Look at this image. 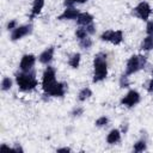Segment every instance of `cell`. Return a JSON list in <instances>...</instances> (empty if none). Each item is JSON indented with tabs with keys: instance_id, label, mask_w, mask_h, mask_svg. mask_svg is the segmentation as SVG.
Here are the masks:
<instances>
[{
	"instance_id": "obj_7",
	"label": "cell",
	"mask_w": 153,
	"mask_h": 153,
	"mask_svg": "<svg viewBox=\"0 0 153 153\" xmlns=\"http://www.w3.org/2000/svg\"><path fill=\"white\" fill-rule=\"evenodd\" d=\"M139 102H140V94H139L137 91H134V90L129 91V92L121 99V104H122V105H126V106H128V108H131V106L136 105Z\"/></svg>"
},
{
	"instance_id": "obj_34",
	"label": "cell",
	"mask_w": 153,
	"mask_h": 153,
	"mask_svg": "<svg viewBox=\"0 0 153 153\" xmlns=\"http://www.w3.org/2000/svg\"><path fill=\"white\" fill-rule=\"evenodd\" d=\"M152 75H153V72H152Z\"/></svg>"
},
{
	"instance_id": "obj_26",
	"label": "cell",
	"mask_w": 153,
	"mask_h": 153,
	"mask_svg": "<svg viewBox=\"0 0 153 153\" xmlns=\"http://www.w3.org/2000/svg\"><path fill=\"white\" fill-rule=\"evenodd\" d=\"M82 111H84V109H82V108H75V109L73 110L72 115H73V116H80V115L82 114Z\"/></svg>"
},
{
	"instance_id": "obj_29",
	"label": "cell",
	"mask_w": 153,
	"mask_h": 153,
	"mask_svg": "<svg viewBox=\"0 0 153 153\" xmlns=\"http://www.w3.org/2000/svg\"><path fill=\"white\" fill-rule=\"evenodd\" d=\"M75 2H76V0H65V6L66 7H72Z\"/></svg>"
},
{
	"instance_id": "obj_25",
	"label": "cell",
	"mask_w": 153,
	"mask_h": 153,
	"mask_svg": "<svg viewBox=\"0 0 153 153\" xmlns=\"http://www.w3.org/2000/svg\"><path fill=\"white\" fill-rule=\"evenodd\" d=\"M86 27V31H87V33H90V35H92V33H94L96 32V27H94V25L93 24H88L87 26H85Z\"/></svg>"
},
{
	"instance_id": "obj_2",
	"label": "cell",
	"mask_w": 153,
	"mask_h": 153,
	"mask_svg": "<svg viewBox=\"0 0 153 153\" xmlns=\"http://www.w3.org/2000/svg\"><path fill=\"white\" fill-rule=\"evenodd\" d=\"M108 75V63L106 55L98 54L93 60V82H99L104 80Z\"/></svg>"
},
{
	"instance_id": "obj_3",
	"label": "cell",
	"mask_w": 153,
	"mask_h": 153,
	"mask_svg": "<svg viewBox=\"0 0 153 153\" xmlns=\"http://www.w3.org/2000/svg\"><path fill=\"white\" fill-rule=\"evenodd\" d=\"M16 81L22 91H31L37 86V80L33 73L22 72L16 75Z\"/></svg>"
},
{
	"instance_id": "obj_9",
	"label": "cell",
	"mask_w": 153,
	"mask_h": 153,
	"mask_svg": "<svg viewBox=\"0 0 153 153\" xmlns=\"http://www.w3.org/2000/svg\"><path fill=\"white\" fill-rule=\"evenodd\" d=\"M35 61H36V57L35 55L32 54H25L22 60H20V63H19V68L22 72H30V69L33 67L35 65Z\"/></svg>"
},
{
	"instance_id": "obj_27",
	"label": "cell",
	"mask_w": 153,
	"mask_h": 153,
	"mask_svg": "<svg viewBox=\"0 0 153 153\" xmlns=\"http://www.w3.org/2000/svg\"><path fill=\"white\" fill-rule=\"evenodd\" d=\"M17 27V22L16 20H11L8 24H7V29L8 30H12V29H16Z\"/></svg>"
},
{
	"instance_id": "obj_8",
	"label": "cell",
	"mask_w": 153,
	"mask_h": 153,
	"mask_svg": "<svg viewBox=\"0 0 153 153\" xmlns=\"http://www.w3.org/2000/svg\"><path fill=\"white\" fill-rule=\"evenodd\" d=\"M32 30L31 25H22V26H17L16 29H13L12 33H11V39L12 41H18L20 38H23L24 36L29 35Z\"/></svg>"
},
{
	"instance_id": "obj_23",
	"label": "cell",
	"mask_w": 153,
	"mask_h": 153,
	"mask_svg": "<svg viewBox=\"0 0 153 153\" xmlns=\"http://www.w3.org/2000/svg\"><path fill=\"white\" fill-rule=\"evenodd\" d=\"M120 85H121V87H128L129 86V81H128V75L127 74H124V75L121 76Z\"/></svg>"
},
{
	"instance_id": "obj_11",
	"label": "cell",
	"mask_w": 153,
	"mask_h": 153,
	"mask_svg": "<svg viewBox=\"0 0 153 153\" xmlns=\"http://www.w3.org/2000/svg\"><path fill=\"white\" fill-rule=\"evenodd\" d=\"M53 56H54V48L50 47V48L45 49L43 53H41V55L38 56V60H39L41 63L48 65V63L53 60Z\"/></svg>"
},
{
	"instance_id": "obj_13",
	"label": "cell",
	"mask_w": 153,
	"mask_h": 153,
	"mask_svg": "<svg viewBox=\"0 0 153 153\" xmlns=\"http://www.w3.org/2000/svg\"><path fill=\"white\" fill-rule=\"evenodd\" d=\"M76 22H78L79 25H85V26H87L88 24H92V22H93V17H92L90 13L84 12V13H80V14L78 16Z\"/></svg>"
},
{
	"instance_id": "obj_21",
	"label": "cell",
	"mask_w": 153,
	"mask_h": 153,
	"mask_svg": "<svg viewBox=\"0 0 153 153\" xmlns=\"http://www.w3.org/2000/svg\"><path fill=\"white\" fill-rule=\"evenodd\" d=\"M87 31H86V27H78L76 29V31H75V36H76V38H79V39H82V38H85V37H87Z\"/></svg>"
},
{
	"instance_id": "obj_22",
	"label": "cell",
	"mask_w": 153,
	"mask_h": 153,
	"mask_svg": "<svg viewBox=\"0 0 153 153\" xmlns=\"http://www.w3.org/2000/svg\"><path fill=\"white\" fill-rule=\"evenodd\" d=\"M108 123H109V120H108V117H105V116H100V117L97 118L96 122H94V124H96L97 127H105Z\"/></svg>"
},
{
	"instance_id": "obj_33",
	"label": "cell",
	"mask_w": 153,
	"mask_h": 153,
	"mask_svg": "<svg viewBox=\"0 0 153 153\" xmlns=\"http://www.w3.org/2000/svg\"><path fill=\"white\" fill-rule=\"evenodd\" d=\"M87 0H76V2H79V4H84V2H86Z\"/></svg>"
},
{
	"instance_id": "obj_10",
	"label": "cell",
	"mask_w": 153,
	"mask_h": 153,
	"mask_svg": "<svg viewBox=\"0 0 153 153\" xmlns=\"http://www.w3.org/2000/svg\"><path fill=\"white\" fill-rule=\"evenodd\" d=\"M80 13H79V11L78 10H75V8H73V7H67L59 17H57V19H60V20H66V19H76L78 18V16H79Z\"/></svg>"
},
{
	"instance_id": "obj_5",
	"label": "cell",
	"mask_w": 153,
	"mask_h": 153,
	"mask_svg": "<svg viewBox=\"0 0 153 153\" xmlns=\"http://www.w3.org/2000/svg\"><path fill=\"white\" fill-rule=\"evenodd\" d=\"M100 39L102 41H106V42H110L115 45L122 43L123 41V33L122 31L120 30H116V31H112V30H108L105 32H103L100 35Z\"/></svg>"
},
{
	"instance_id": "obj_18",
	"label": "cell",
	"mask_w": 153,
	"mask_h": 153,
	"mask_svg": "<svg viewBox=\"0 0 153 153\" xmlns=\"http://www.w3.org/2000/svg\"><path fill=\"white\" fill-rule=\"evenodd\" d=\"M12 87V80L8 76H5L1 81V90L2 91H8Z\"/></svg>"
},
{
	"instance_id": "obj_31",
	"label": "cell",
	"mask_w": 153,
	"mask_h": 153,
	"mask_svg": "<svg viewBox=\"0 0 153 153\" xmlns=\"http://www.w3.org/2000/svg\"><path fill=\"white\" fill-rule=\"evenodd\" d=\"M12 149H14V151H17V152H23L24 149L20 147V145H18V143H16L13 147H12Z\"/></svg>"
},
{
	"instance_id": "obj_28",
	"label": "cell",
	"mask_w": 153,
	"mask_h": 153,
	"mask_svg": "<svg viewBox=\"0 0 153 153\" xmlns=\"http://www.w3.org/2000/svg\"><path fill=\"white\" fill-rule=\"evenodd\" d=\"M147 91L153 94V78L149 80V82H148V85H147Z\"/></svg>"
},
{
	"instance_id": "obj_30",
	"label": "cell",
	"mask_w": 153,
	"mask_h": 153,
	"mask_svg": "<svg viewBox=\"0 0 153 153\" xmlns=\"http://www.w3.org/2000/svg\"><path fill=\"white\" fill-rule=\"evenodd\" d=\"M72 149L69 148V147H62V148H57L56 149V152H59V153H61V152H71Z\"/></svg>"
},
{
	"instance_id": "obj_20",
	"label": "cell",
	"mask_w": 153,
	"mask_h": 153,
	"mask_svg": "<svg viewBox=\"0 0 153 153\" xmlns=\"http://www.w3.org/2000/svg\"><path fill=\"white\" fill-rule=\"evenodd\" d=\"M79 45H80L82 49H90V48H91V45H92V39H91V38H88V37H85V38L80 39Z\"/></svg>"
},
{
	"instance_id": "obj_6",
	"label": "cell",
	"mask_w": 153,
	"mask_h": 153,
	"mask_svg": "<svg viewBox=\"0 0 153 153\" xmlns=\"http://www.w3.org/2000/svg\"><path fill=\"white\" fill-rule=\"evenodd\" d=\"M136 17H139L140 19H142V20H147L148 18H149V16H151V13H152V8H151V6L147 4V2H145V1H141L135 8H134V12H133Z\"/></svg>"
},
{
	"instance_id": "obj_24",
	"label": "cell",
	"mask_w": 153,
	"mask_h": 153,
	"mask_svg": "<svg viewBox=\"0 0 153 153\" xmlns=\"http://www.w3.org/2000/svg\"><path fill=\"white\" fill-rule=\"evenodd\" d=\"M146 32L148 36H153V20L148 22V24L146 26Z\"/></svg>"
},
{
	"instance_id": "obj_14",
	"label": "cell",
	"mask_w": 153,
	"mask_h": 153,
	"mask_svg": "<svg viewBox=\"0 0 153 153\" xmlns=\"http://www.w3.org/2000/svg\"><path fill=\"white\" fill-rule=\"evenodd\" d=\"M120 140H121V131H120L118 129H112V130H110V133H109L108 136H106V141H108V143H110V145H115V143H117Z\"/></svg>"
},
{
	"instance_id": "obj_4",
	"label": "cell",
	"mask_w": 153,
	"mask_h": 153,
	"mask_svg": "<svg viewBox=\"0 0 153 153\" xmlns=\"http://www.w3.org/2000/svg\"><path fill=\"white\" fill-rule=\"evenodd\" d=\"M146 65V57L142 55H133L129 57L127 61V67H126V74L130 75L143 68Z\"/></svg>"
},
{
	"instance_id": "obj_17",
	"label": "cell",
	"mask_w": 153,
	"mask_h": 153,
	"mask_svg": "<svg viewBox=\"0 0 153 153\" xmlns=\"http://www.w3.org/2000/svg\"><path fill=\"white\" fill-rule=\"evenodd\" d=\"M79 63H80V54L76 53V54H73L69 60H68V65L72 67V68H78L79 67Z\"/></svg>"
},
{
	"instance_id": "obj_12",
	"label": "cell",
	"mask_w": 153,
	"mask_h": 153,
	"mask_svg": "<svg viewBox=\"0 0 153 153\" xmlns=\"http://www.w3.org/2000/svg\"><path fill=\"white\" fill-rule=\"evenodd\" d=\"M43 6H44V0H33L31 14H30V19H33L36 16H38V14L41 13Z\"/></svg>"
},
{
	"instance_id": "obj_32",
	"label": "cell",
	"mask_w": 153,
	"mask_h": 153,
	"mask_svg": "<svg viewBox=\"0 0 153 153\" xmlns=\"http://www.w3.org/2000/svg\"><path fill=\"white\" fill-rule=\"evenodd\" d=\"M0 148H1V149H8V151H10V149H12V148H10V146H6V145H1V147H0Z\"/></svg>"
},
{
	"instance_id": "obj_15",
	"label": "cell",
	"mask_w": 153,
	"mask_h": 153,
	"mask_svg": "<svg viewBox=\"0 0 153 153\" xmlns=\"http://www.w3.org/2000/svg\"><path fill=\"white\" fill-rule=\"evenodd\" d=\"M141 49L142 50H152L153 49V36H147L142 43H141Z\"/></svg>"
},
{
	"instance_id": "obj_1",
	"label": "cell",
	"mask_w": 153,
	"mask_h": 153,
	"mask_svg": "<svg viewBox=\"0 0 153 153\" xmlns=\"http://www.w3.org/2000/svg\"><path fill=\"white\" fill-rule=\"evenodd\" d=\"M43 91L51 97H62L66 92V85L62 82H57L55 79V69L53 67H47L43 73L42 79Z\"/></svg>"
},
{
	"instance_id": "obj_19",
	"label": "cell",
	"mask_w": 153,
	"mask_h": 153,
	"mask_svg": "<svg viewBox=\"0 0 153 153\" xmlns=\"http://www.w3.org/2000/svg\"><path fill=\"white\" fill-rule=\"evenodd\" d=\"M146 148H147L146 141H143V140H140V141H137V142L134 145V152H137V153L146 151Z\"/></svg>"
},
{
	"instance_id": "obj_16",
	"label": "cell",
	"mask_w": 153,
	"mask_h": 153,
	"mask_svg": "<svg viewBox=\"0 0 153 153\" xmlns=\"http://www.w3.org/2000/svg\"><path fill=\"white\" fill-rule=\"evenodd\" d=\"M91 96H92V91H91L88 87H85V88H82V90L79 92L78 99H79L80 102H85V100L88 99Z\"/></svg>"
}]
</instances>
